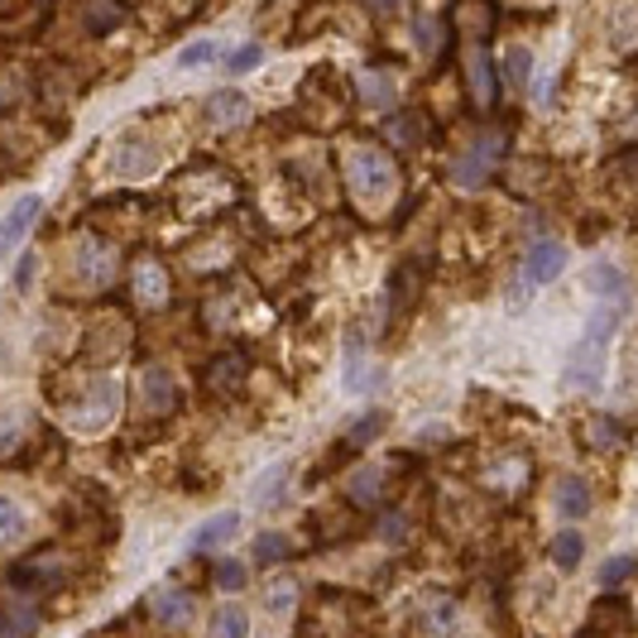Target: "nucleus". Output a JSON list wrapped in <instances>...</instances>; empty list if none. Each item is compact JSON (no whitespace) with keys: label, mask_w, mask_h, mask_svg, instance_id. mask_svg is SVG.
Returning a JSON list of instances; mask_svg holds the SVG:
<instances>
[{"label":"nucleus","mask_w":638,"mask_h":638,"mask_svg":"<svg viewBox=\"0 0 638 638\" xmlns=\"http://www.w3.org/2000/svg\"><path fill=\"white\" fill-rule=\"evenodd\" d=\"M207 629H212V638H250V615H245L240 605H222Z\"/></svg>","instance_id":"nucleus-23"},{"label":"nucleus","mask_w":638,"mask_h":638,"mask_svg":"<svg viewBox=\"0 0 638 638\" xmlns=\"http://www.w3.org/2000/svg\"><path fill=\"white\" fill-rule=\"evenodd\" d=\"M413 39H418V49H423V53H438L442 49L438 20H432V14H418V20H413Z\"/></svg>","instance_id":"nucleus-34"},{"label":"nucleus","mask_w":638,"mask_h":638,"mask_svg":"<svg viewBox=\"0 0 638 638\" xmlns=\"http://www.w3.org/2000/svg\"><path fill=\"white\" fill-rule=\"evenodd\" d=\"M265 605H269V615H288L298 605V582L294 576H274L269 590H265Z\"/></svg>","instance_id":"nucleus-26"},{"label":"nucleus","mask_w":638,"mask_h":638,"mask_svg":"<svg viewBox=\"0 0 638 638\" xmlns=\"http://www.w3.org/2000/svg\"><path fill=\"white\" fill-rule=\"evenodd\" d=\"M582 557H586V543H582V533H557L553 538V567L557 572H576L582 567Z\"/></svg>","instance_id":"nucleus-25"},{"label":"nucleus","mask_w":638,"mask_h":638,"mask_svg":"<svg viewBox=\"0 0 638 638\" xmlns=\"http://www.w3.org/2000/svg\"><path fill=\"white\" fill-rule=\"evenodd\" d=\"M212 58H216V43H212V39H193V43H187V49L178 53V68H207Z\"/></svg>","instance_id":"nucleus-35"},{"label":"nucleus","mask_w":638,"mask_h":638,"mask_svg":"<svg viewBox=\"0 0 638 638\" xmlns=\"http://www.w3.org/2000/svg\"><path fill=\"white\" fill-rule=\"evenodd\" d=\"M135 298L144 308H164L168 302V269L158 259H140L135 265Z\"/></svg>","instance_id":"nucleus-13"},{"label":"nucleus","mask_w":638,"mask_h":638,"mask_svg":"<svg viewBox=\"0 0 638 638\" xmlns=\"http://www.w3.org/2000/svg\"><path fill=\"white\" fill-rule=\"evenodd\" d=\"M236 533H240V514H216L193 533V553H216V547L236 543Z\"/></svg>","instance_id":"nucleus-16"},{"label":"nucleus","mask_w":638,"mask_h":638,"mask_svg":"<svg viewBox=\"0 0 638 638\" xmlns=\"http://www.w3.org/2000/svg\"><path fill=\"white\" fill-rule=\"evenodd\" d=\"M389 140H394V144H418V140H428V121H423V115H399V121L389 125Z\"/></svg>","instance_id":"nucleus-32"},{"label":"nucleus","mask_w":638,"mask_h":638,"mask_svg":"<svg viewBox=\"0 0 638 638\" xmlns=\"http://www.w3.org/2000/svg\"><path fill=\"white\" fill-rule=\"evenodd\" d=\"M380 432H384V409H374V413H366V418H356V423H351V432H346V446H370Z\"/></svg>","instance_id":"nucleus-28"},{"label":"nucleus","mask_w":638,"mask_h":638,"mask_svg":"<svg viewBox=\"0 0 638 638\" xmlns=\"http://www.w3.org/2000/svg\"><path fill=\"white\" fill-rule=\"evenodd\" d=\"M366 6H374V10H394L399 0H366Z\"/></svg>","instance_id":"nucleus-41"},{"label":"nucleus","mask_w":638,"mask_h":638,"mask_svg":"<svg viewBox=\"0 0 638 638\" xmlns=\"http://www.w3.org/2000/svg\"><path fill=\"white\" fill-rule=\"evenodd\" d=\"M590 432H596V446L619 442V428H615V423H605V418H600V423H590Z\"/></svg>","instance_id":"nucleus-40"},{"label":"nucleus","mask_w":638,"mask_h":638,"mask_svg":"<svg viewBox=\"0 0 638 638\" xmlns=\"http://www.w3.org/2000/svg\"><path fill=\"white\" fill-rule=\"evenodd\" d=\"M528 72H533V53L528 49H510V53H504V82H510V86H524Z\"/></svg>","instance_id":"nucleus-33"},{"label":"nucleus","mask_w":638,"mask_h":638,"mask_svg":"<svg viewBox=\"0 0 638 638\" xmlns=\"http://www.w3.org/2000/svg\"><path fill=\"white\" fill-rule=\"evenodd\" d=\"M360 86H366V101L370 106H394V78H380V72H366V78H360Z\"/></svg>","instance_id":"nucleus-30"},{"label":"nucleus","mask_w":638,"mask_h":638,"mask_svg":"<svg viewBox=\"0 0 638 638\" xmlns=\"http://www.w3.org/2000/svg\"><path fill=\"white\" fill-rule=\"evenodd\" d=\"M111 168L121 173V178H140V173H154L158 168V150L144 135H125L115 140L111 150Z\"/></svg>","instance_id":"nucleus-10"},{"label":"nucleus","mask_w":638,"mask_h":638,"mask_svg":"<svg viewBox=\"0 0 638 638\" xmlns=\"http://www.w3.org/2000/svg\"><path fill=\"white\" fill-rule=\"evenodd\" d=\"M255 557L259 562H284L288 557V538H284V533H259V538H255Z\"/></svg>","instance_id":"nucleus-36"},{"label":"nucleus","mask_w":638,"mask_h":638,"mask_svg":"<svg viewBox=\"0 0 638 638\" xmlns=\"http://www.w3.org/2000/svg\"><path fill=\"white\" fill-rule=\"evenodd\" d=\"M115 409H121V384L111 374H96V380H86L82 399L68 409V423L78 432H101L115 418Z\"/></svg>","instance_id":"nucleus-4"},{"label":"nucleus","mask_w":638,"mask_h":638,"mask_svg":"<svg viewBox=\"0 0 638 638\" xmlns=\"http://www.w3.org/2000/svg\"><path fill=\"white\" fill-rule=\"evenodd\" d=\"M121 20H125L121 0H86V29H92V34H111Z\"/></svg>","instance_id":"nucleus-24"},{"label":"nucleus","mask_w":638,"mask_h":638,"mask_svg":"<svg viewBox=\"0 0 638 638\" xmlns=\"http://www.w3.org/2000/svg\"><path fill=\"white\" fill-rule=\"evenodd\" d=\"M34 269H39L34 255H24L20 265H14V294H29V279H34Z\"/></svg>","instance_id":"nucleus-39"},{"label":"nucleus","mask_w":638,"mask_h":638,"mask_svg":"<svg viewBox=\"0 0 638 638\" xmlns=\"http://www.w3.org/2000/svg\"><path fill=\"white\" fill-rule=\"evenodd\" d=\"M374 384H380V374L366 366V356H360V346H356L351 360H346V389H351V394H366V389H374Z\"/></svg>","instance_id":"nucleus-27"},{"label":"nucleus","mask_w":638,"mask_h":638,"mask_svg":"<svg viewBox=\"0 0 638 638\" xmlns=\"http://www.w3.org/2000/svg\"><path fill=\"white\" fill-rule=\"evenodd\" d=\"M634 576V557H610V567L600 572V586H619Z\"/></svg>","instance_id":"nucleus-38"},{"label":"nucleus","mask_w":638,"mask_h":638,"mask_svg":"<svg viewBox=\"0 0 638 638\" xmlns=\"http://www.w3.org/2000/svg\"><path fill=\"white\" fill-rule=\"evenodd\" d=\"M389 490V475L380 466H360L351 481H346V495H351V504H360V510H374V504L384 500Z\"/></svg>","instance_id":"nucleus-15"},{"label":"nucleus","mask_w":638,"mask_h":638,"mask_svg":"<svg viewBox=\"0 0 638 638\" xmlns=\"http://www.w3.org/2000/svg\"><path fill=\"white\" fill-rule=\"evenodd\" d=\"M590 485L586 481H576V475H567V481L557 485V514L562 518H586L590 514Z\"/></svg>","instance_id":"nucleus-21"},{"label":"nucleus","mask_w":638,"mask_h":638,"mask_svg":"<svg viewBox=\"0 0 638 638\" xmlns=\"http://www.w3.org/2000/svg\"><path fill=\"white\" fill-rule=\"evenodd\" d=\"M250 115H255V111H250V101H245L240 92H212V96H207V121L222 125V130H226V125H245Z\"/></svg>","instance_id":"nucleus-17"},{"label":"nucleus","mask_w":638,"mask_h":638,"mask_svg":"<svg viewBox=\"0 0 638 638\" xmlns=\"http://www.w3.org/2000/svg\"><path fill=\"white\" fill-rule=\"evenodd\" d=\"M39 629V605H29L24 596L6 600V638H29Z\"/></svg>","instance_id":"nucleus-22"},{"label":"nucleus","mask_w":638,"mask_h":638,"mask_svg":"<svg viewBox=\"0 0 638 638\" xmlns=\"http://www.w3.org/2000/svg\"><path fill=\"white\" fill-rule=\"evenodd\" d=\"M466 78H471L475 106H490V101H495V63H490L485 49H471L466 53Z\"/></svg>","instance_id":"nucleus-18"},{"label":"nucleus","mask_w":638,"mask_h":638,"mask_svg":"<svg viewBox=\"0 0 638 638\" xmlns=\"http://www.w3.org/2000/svg\"><path fill=\"white\" fill-rule=\"evenodd\" d=\"M245 582H250V572H245L240 567V562H216V586H222V590H240Z\"/></svg>","instance_id":"nucleus-37"},{"label":"nucleus","mask_w":638,"mask_h":638,"mask_svg":"<svg viewBox=\"0 0 638 638\" xmlns=\"http://www.w3.org/2000/svg\"><path fill=\"white\" fill-rule=\"evenodd\" d=\"M567 269V245H557V240H538V245H528V255H524V265H518V288H543V284H553L557 274Z\"/></svg>","instance_id":"nucleus-8"},{"label":"nucleus","mask_w":638,"mask_h":638,"mask_svg":"<svg viewBox=\"0 0 638 638\" xmlns=\"http://www.w3.org/2000/svg\"><path fill=\"white\" fill-rule=\"evenodd\" d=\"M495 14H500L495 0H456V24L475 39H485L490 29H495Z\"/></svg>","instance_id":"nucleus-20"},{"label":"nucleus","mask_w":638,"mask_h":638,"mask_svg":"<svg viewBox=\"0 0 638 638\" xmlns=\"http://www.w3.org/2000/svg\"><path fill=\"white\" fill-rule=\"evenodd\" d=\"M68 582V557L63 553H34V557H24V562H14L10 567V586H20V590H58Z\"/></svg>","instance_id":"nucleus-7"},{"label":"nucleus","mask_w":638,"mask_h":638,"mask_svg":"<svg viewBox=\"0 0 638 638\" xmlns=\"http://www.w3.org/2000/svg\"><path fill=\"white\" fill-rule=\"evenodd\" d=\"M39 212H43V197H39V193L14 197L10 212H6V222H0V245H6V250H14V245L24 240V230L39 222Z\"/></svg>","instance_id":"nucleus-11"},{"label":"nucleus","mask_w":638,"mask_h":638,"mask_svg":"<svg viewBox=\"0 0 638 638\" xmlns=\"http://www.w3.org/2000/svg\"><path fill=\"white\" fill-rule=\"evenodd\" d=\"M346 187H351V197L366 202V207L394 197V187H399L394 158H389L380 144H351V150H346Z\"/></svg>","instance_id":"nucleus-2"},{"label":"nucleus","mask_w":638,"mask_h":638,"mask_svg":"<svg viewBox=\"0 0 638 638\" xmlns=\"http://www.w3.org/2000/svg\"><path fill=\"white\" fill-rule=\"evenodd\" d=\"M140 409L150 418H168L173 409H178V384H173V374L164 366L140 370Z\"/></svg>","instance_id":"nucleus-9"},{"label":"nucleus","mask_w":638,"mask_h":638,"mask_svg":"<svg viewBox=\"0 0 638 638\" xmlns=\"http://www.w3.org/2000/svg\"><path fill=\"white\" fill-rule=\"evenodd\" d=\"M360 629V605L356 596H341V590H322V600L312 605L302 638H351Z\"/></svg>","instance_id":"nucleus-5"},{"label":"nucleus","mask_w":638,"mask_h":638,"mask_svg":"<svg viewBox=\"0 0 638 638\" xmlns=\"http://www.w3.org/2000/svg\"><path fill=\"white\" fill-rule=\"evenodd\" d=\"M150 610H154V619L164 629H183L187 619H193V596L187 590H178V586H164L158 596L150 600Z\"/></svg>","instance_id":"nucleus-14"},{"label":"nucleus","mask_w":638,"mask_h":638,"mask_svg":"<svg viewBox=\"0 0 638 638\" xmlns=\"http://www.w3.org/2000/svg\"><path fill=\"white\" fill-rule=\"evenodd\" d=\"M625 302H605L596 298V312H590V322L582 331V341L572 346V360H567V384L582 389V394H596L600 380H605V366H610V341L619 322H625Z\"/></svg>","instance_id":"nucleus-1"},{"label":"nucleus","mask_w":638,"mask_h":638,"mask_svg":"<svg viewBox=\"0 0 638 638\" xmlns=\"http://www.w3.org/2000/svg\"><path fill=\"white\" fill-rule=\"evenodd\" d=\"M504 144H510V135L504 130H481L466 150L456 154V164H452V178L456 187H481L490 173L500 168V158H504Z\"/></svg>","instance_id":"nucleus-3"},{"label":"nucleus","mask_w":638,"mask_h":638,"mask_svg":"<svg viewBox=\"0 0 638 638\" xmlns=\"http://www.w3.org/2000/svg\"><path fill=\"white\" fill-rule=\"evenodd\" d=\"M245 374H250V360H245L240 351H226V356H216L207 366V389L216 399H230L245 384Z\"/></svg>","instance_id":"nucleus-12"},{"label":"nucleus","mask_w":638,"mask_h":638,"mask_svg":"<svg viewBox=\"0 0 638 638\" xmlns=\"http://www.w3.org/2000/svg\"><path fill=\"white\" fill-rule=\"evenodd\" d=\"M418 625H423L428 634L446 638V634H452V625H456V600L452 596H428L423 605H418Z\"/></svg>","instance_id":"nucleus-19"},{"label":"nucleus","mask_w":638,"mask_h":638,"mask_svg":"<svg viewBox=\"0 0 638 638\" xmlns=\"http://www.w3.org/2000/svg\"><path fill=\"white\" fill-rule=\"evenodd\" d=\"M20 533H24V514H20V504H14V500H0V543L14 547V543H20Z\"/></svg>","instance_id":"nucleus-29"},{"label":"nucleus","mask_w":638,"mask_h":638,"mask_svg":"<svg viewBox=\"0 0 638 638\" xmlns=\"http://www.w3.org/2000/svg\"><path fill=\"white\" fill-rule=\"evenodd\" d=\"M259 63H265V49H259V43H240L236 53H226V72H230V78H240V72H255Z\"/></svg>","instance_id":"nucleus-31"},{"label":"nucleus","mask_w":638,"mask_h":638,"mask_svg":"<svg viewBox=\"0 0 638 638\" xmlns=\"http://www.w3.org/2000/svg\"><path fill=\"white\" fill-rule=\"evenodd\" d=\"M115 245L101 240V236H82L72 245V274H78L82 288H106L115 279Z\"/></svg>","instance_id":"nucleus-6"}]
</instances>
